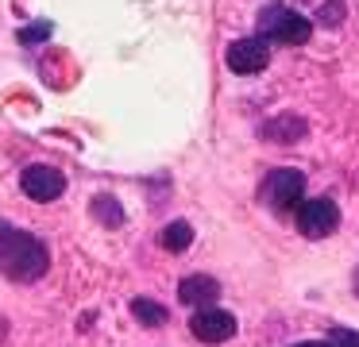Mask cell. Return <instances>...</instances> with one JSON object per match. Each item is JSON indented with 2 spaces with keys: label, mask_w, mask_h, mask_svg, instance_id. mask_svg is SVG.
<instances>
[{
  "label": "cell",
  "mask_w": 359,
  "mask_h": 347,
  "mask_svg": "<svg viewBox=\"0 0 359 347\" xmlns=\"http://www.w3.org/2000/svg\"><path fill=\"white\" fill-rule=\"evenodd\" d=\"M340 15H344V0H332V4L320 8V23H325V27H336V23H340Z\"/></svg>",
  "instance_id": "cell-13"
},
{
  "label": "cell",
  "mask_w": 359,
  "mask_h": 347,
  "mask_svg": "<svg viewBox=\"0 0 359 347\" xmlns=\"http://www.w3.org/2000/svg\"><path fill=\"white\" fill-rule=\"evenodd\" d=\"M132 316L143 324V328H163L170 313H166L163 305H155V301H147V297H135L132 301Z\"/></svg>",
  "instance_id": "cell-11"
},
{
  "label": "cell",
  "mask_w": 359,
  "mask_h": 347,
  "mask_svg": "<svg viewBox=\"0 0 359 347\" xmlns=\"http://www.w3.org/2000/svg\"><path fill=\"white\" fill-rule=\"evenodd\" d=\"M305 197V174L302 170H271L263 182V200L271 205V212H290L294 205H302Z\"/></svg>",
  "instance_id": "cell-3"
},
{
  "label": "cell",
  "mask_w": 359,
  "mask_h": 347,
  "mask_svg": "<svg viewBox=\"0 0 359 347\" xmlns=\"http://www.w3.org/2000/svg\"><path fill=\"white\" fill-rule=\"evenodd\" d=\"M50 266V251L39 236L0 220V274L12 282H39Z\"/></svg>",
  "instance_id": "cell-1"
},
{
  "label": "cell",
  "mask_w": 359,
  "mask_h": 347,
  "mask_svg": "<svg viewBox=\"0 0 359 347\" xmlns=\"http://www.w3.org/2000/svg\"><path fill=\"white\" fill-rule=\"evenodd\" d=\"M259 31H263L266 43L274 39V43H286V46H302V43H309L313 23L286 4H266L259 12Z\"/></svg>",
  "instance_id": "cell-2"
},
{
  "label": "cell",
  "mask_w": 359,
  "mask_h": 347,
  "mask_svg": "<svg viewBox=\"0 0 359 347\" xmlns=\"http://www.w3.org/2000/svg\"><path fill=\"white\" fill-rule=\"evenodd\" d=\"M351 285H355V293H359V266H355V278H351Z\"/></svg>",
  "instance_id": "cell-17"
},
{
  "label": "cell",
  "mask_w": 359,
  "mask_h": 347,
  "mask_svg": "<svg viewBox=\"0 0 359 347\" xmlns=\"http://www.w3.org/2000/svg\"><path fill=\"white\" fill-rule=\"evenodd\" d=\"M236 328H240L236 316L224 313V308H212V305L197 308L194 320H189V332H194V339H201V343H228V339L236 336Z\"/></svg>",
  "instance_id": "cell-6"
},
{
  "label": "cell",
  "mask_w": 359,
  "mask_h": 347,
  "mask_svg": "<svg viewBox=\"0 0 359 347\" xmlns=\"http://www.w3.org/2000/svg\"><path fill=\"white\" fill-rule=\"evenodd\" d=\"M158 243H163V251L182 254V251H189V243H194V228H189L186 220H174V224H166V228L158 231Z\"/></svg>",
  "instance_id": "cell-10"
},
{
  "label": "cell",
  "mask_w": 359,
  "mask_h": 347,
  "mask_svg": "<svg viewBox=\"0 0 359 347\" xmlns=\"http://www.w3.org/2000/svg\"><path fill=\"white\" fill-rule=\"evenodd\" d=\"M217 297H220V282H217V278H209V274H189V278H182V285H178V301H182V305L205 308V305H212Z\"/></svg>",
  "instance_id": "cell-8"
},
{
  "label": "cell",
  "mask_w": 359,
  "mask_h": 347,
  "mask_svg": "<svg viewBox=\"0 0 359 347\" xmlns=\"http://www.w3.org/2000/svg\"><path fill=\"white\" fill-rule=\"evenodd\" d=\"M93 216L101 224H124V208H120V200L116 197H109V193H101V197H93Z\"/></svg>",
  "instance_id": "cell-12"
},
{
  "label": "cell",
  "mask_w": 359,
  "mask_h": 347,
  "mask_svg": "<svg viewBox=\"0 0 359 347\" xmlns=\"http://www.w3.org/2000/svg\"><path fill=\"white\" fill-rule=\"evenodd\" d=\"M43 35H50V23H39V27L20 31V43H35V39H43Z\"/></svg>",
  "instance_id": "cell-15"
},
{
  "label": "cell",
  "mask_w": 359,
  "mask_h": 347,
  "mask_svg": "<svg viewBox=\"0 0 359 347\" xmlns=\"http://www.w3.org/2000/svg\"><path fill=\"white\" fill-rule=\"evenodd\" d=\"M297 228H302L305 239H325L340 228V208L336 200L328 197H313V200H302L297 208Z\"/></svg>",
  "instance_id": "cell-4"
},
{
  "label": "cell",
  "mask_w": 359,
  "mask_h": 347,
  "mask_svg": "<svg viewBox=\"0 0 359 347\" xmlns=\"http://www.w3.org/2000/svg\"><path fill=\"white\" fill-rule=\"evenodd\" d=\"M297 347H332V343H320V339H309V343H297Z\"/></svg>",
  "instance_id": "cell-16"
},
{
  "label": "cell",
  "mask_w": 359,
  "mask_h": 347,
  "mask_svg": "<svg viewBox=\"0 0 359 347\" xmlns=\"http://www.w3.org/2000/svg\"><path fill=\"white\" fill-rule=\"evenodd\" d=\"M305 120H297L294 112H282V116H274V120H266L263 128H259V135L263 139H271V143H282V147H290V143H297V139L305 135Z\"/></svg>",
  "instance_id": "cell-9"
},
{
  "label": "cell",
  "mask_w": 359,
  "mask_h": 347,
  "mask_svg": "<svg viewBox=\"0 0 359 347\" xmlns=\"http://www.w3.org/2000/svg\"><path fill=\"white\" fill-rule=\"evenodd\" d=\"M228 69L232 74H259V69H266V62H271V43H266L263 35H251V39H236L232 46H228L224 54Z\"/></svg>",
  "instance_id": "cell-5"
},
{
  "label": "cell",
  "mask_w": 359,
  "mask_h": 347,
  "mask_svg": "<svg viewBox=\"0 0 359 347\" xmlns=\"http://www.w3.org/2000/svg\"><path fill=\"white\" fill-rule=\"evenodd\" d=\"M20 189H24L32 200H55V197L66 193V174L55 170V166L35 162V166H27L24 174H20Z\"/></svg>",
  "instance_id": "cell-7"
},
{
  "label": "cell",
  "mask_w": 359,
  "mask_h": 347,
  "mask_svg": "<svg viewBox=\"0 0 359 347\" xmlns=\"http://www.w3.org/2000/svg\"><path fill=\"white\" fill-rule=\"evenodd\" d=\"M332 347H359V332H351V328H332Z\"/></svg>",
  "instance_id": "cell-14"
}]
</instances>
